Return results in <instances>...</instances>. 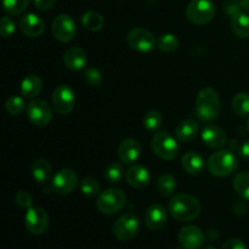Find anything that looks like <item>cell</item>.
Here are the masks:
<instances>
[{"label":"cell","mask_w":249,"mask_h":249,"mask_svg":"<svg viewBox=\"0 0 249 249\" xmlns=\"http://www.w3.org/2000/svg\"><path fill=\"white\" fill-rule=\"evenodd\" d=\"M169 212L178 221H191L201 214V203L189 194H178L169 202Z\"/></svg>","instance_id":"6da1fadb"},{"label":"cell","mask_w":249,"mask_h":249,"mask_svg":"<svg viewBox=\"0 0 249 249\" xmlns=\"http://www.w3.org/2000/svg\"><path fill=\"white\" fill-rule=\"evenodd\" d=\"M196 114L202 122L211 123L220 113V99L218 92L212 88H204L198 92L195 105Z\"/></svg>","instance_id":"7a4b0ae2"},{"label":"cell","mask_w":249,"mask_h":249,"mask_svg":"<svg viewBox=\"0 0 249 249\" xmlns=\"http://www.w3.org/2000/svg\"><path fill=\"white\" fill-rule=\"evenodd\" d=\"M207 165L212 174L218 178H224L236 172L238 167V160L231 151L220 150L209 157Z\"/></svg>","instance_id":"3957f363"},{"label":"cell","mask_w":249,"mask_h":249,"mask_svg":"<svg viewBox=\"0 0 249 249\" xmlns=\"http://www.w3.org/2000/svg\"><path fill=\"white\" fill-rule=\"evenodd\" d=\"M126 203V196L121 189H112L105 190L104 192H100L97 196L96 207L102 214L106 215H112L124 208Z\"/></svg>","instance_id":"277c9868"},{"label":"cell","mask_w":249,"mask_h":249,"mask_svg":"<svg viewBox=\"0 0 249 249\" xmlns=\"http://www.w3.org/2000/svg\"><path fill=\"white\" fill-rule=\"evenodd\" d=\"M151 148L153 153L165 160H172L179 155V143L167 131L156 133L151 140Z\"/></svg>","instance_id":"5b68a950"},{"label":"cell","mask_w":249,"mask_h":249,"mask_svg":"<svg viewBox=\"0 0 249 249\" xmlns=\"http://www.w3.org/2000/svg\"><path fill=\"white\" fill-rule=\"evenodd\" d=\"M215 5L211 0H192L186 7V17L191 23L202 26L215 16Z\"/></svg>","instance_id":"8992f818"},{"label":"cell","mask_w":249,"mask_h":249,"mask_svg":"<svg viewBox=\"0 0 249 249\" xmlns=\"http://www.w3.org/2000/svg\"><path fill=\"white\" fill-rule=\"evenodd\" d=\"M51 105L56 113L67 116L73 111L75 105V96L73 90L68 85L61 84L55 88L51 96Z\"/></svg>","instance_id":"52a82bcc"},{"label":"cell","mask_w":249,"mask_h":249,"mask_svg":"<svg viewBox=\"0 0 249 249\" xmlns=\"http://www.w3.org/2000/svg\"><path fill=\"white\" fill-rule=\"evenodd\" d=\"M139 228L140 223L138 216L131 213H126L116 220L113 225V235L117 240L126 242L133 240L138 235Z\"/></svg>","instance_id":"ba28073f"},{"label":"cell","mask_w":249,"mask_h":249,"mask_svg":"<svg viewBox=\"0 0 249 249\" xmlns=\"http://www.w3.org/2000/svg\"><path fill=\"white\" fill-rule=\"evenodd\" d=\"M49 215L41 207H31L27 209L24 216V225L27 231L32 235H41L49 228Z\"/></svg>","instance_id":"9c48e42d"},{"label":"cell","mask_w":249,"mask_h":249,"mask_svg":"<svg viewBox=\"0 0 249 249\" xmlns=\"http://www.w3.org/2000/svg\"><path fill=\"white\" fill-rule=\"evenodd\" d=\"M29 122L36 126H46L51 122L53 112L45 100L34 99L27 106Z\"/></svg>","instance_id":"30bf717a"},{"label":"cell","mask_w":249,"mask_h":249,"mask_svg":"<svg viewBox=\"0 0 249 249\" xmlns=\"http://www.w3.org/2000/svg\"><path fill=\"white\" fill-rule=\"evenodd\" d=\"M129 46L139 53H150L156 48V38L145 28H134L126 36Z\"/></svg>","instance_id":"8fae6325"},{"label":"cell","mask_w":249,"mask_h":249,"mask_svg":"<svg viewBox=\"0 0 249 249\" xmlns=\"http://www.w3.org/2000/svg\"><path fill=\"white\" fill-rule=\"evenodd\" d=\"M53 36L56 40L61 41V43H67V41L72 40L77 32V27H75V22L73 18L68 15H58L53 22V27H51Z\"/></svg>","instance_id":"7c38bea8"},{"label":"cell","mask_w":249,"mask_h":249,"mask_svg":"<svg viewBox=\"0 0 249 249\" xmlns=\"http://www.w3.org/2000/svg\"><path fill=\"white\" fill-rule=\"evenodd\" d=\"M78 185V177L72 169H61L56 173L53 179V191L60 195H70L75 190Z\"/></svg>","instance_id":"4fadbf2b"},{"label":"cell","mask_w":249,"mask_h":249,"mask_svg":"<svg viewBox=\"0 0 249 249\" xmlns=\"http://www.w3.org/2000/svg\"><path fill=\"white\" fill-rule=\"evenodd\" d=\"M179 242L186 249H199L204 243V235L197 226L186 225L179 231Z\"/></svg>","instance_id":"5bb4252c"},{"label":"cell","mask_w":249,"mask_h":249,"mask_svg":"<svg viewBox=\"0 0 249 249\" xmlns=\"http://www.w3.org/2000/svg\"><path fill=\"white\" fill-rule=\"evenodd\" d=\"M168 220V213L162 204H151L145 213V224L150 230L157 231L165 226Z\"/></svg>","instance_id":"9a60e30c"},{"label":"cell","mask_w":249,"mask_h":249,"mask_svg":"<svg viewBox=\"0 0 249 249\" xmlns=\"http://www.w3.org/2000/svg\"><path fill=\"white\" fill-rule=\"evenodd\" d=\"M19 29L22 33L31 38L40 36L45 31V23L43 18L36 14H27L19 19Z\"/></svg>","instance_id":"2e32d148"},{"label":"cell","mask_w":249,"mask_h":249,"mask_svg":"<svg viewBox=\"0 0 249 249\" xmlns=\"http://www.w3.org/2000/svg\"><path fill=\"white\" fill-rule=\"evenodd\" d=\"M202 140L208 147L211 148H221L226 143V134L224 129L220 126L214 125V124H208L202 129Z\"/></svg>","instance_id":"e0dca14e"},{"label":"cell","mask_w":249,"mask_h":249,"mask_svg":"<svg viewBox=\"0 0 249 249\" xmlns=\"http://www.w3.org/2000/svg\"><path fill=\"white\" fill-rule=\"evenodd\" d=\"M141 146L139 141L134 139H126L122 141L118 146V157L122 163L125 164H133L140 158L141 156Z\"/></svg>","instance_id":"ac0fdd59"},{"label":"cell","mask_w":249,"mask_h":249,"mask_svg":"<svg viewBox=\"0 0 249 249\" xmlns=\"http://www.w3.org/2000/svg\"><path fill=\"white\" fill-rule=\"evenodd\" d=\"M125 179L128 185H130L134 189H143L150 184L151 175L147 168L142 165H133L129 168L125 173Z\"/></svg>","instance_id":"d6986e66"},{"label":"cell","mask_w":249,"mask_h":249,"mask_svg":"<svg viewBox=\"0 0 249 249\" xmlns=\"http://www.w3.org/2000/svg\"><path fill=\"white\" fill-rule=\"evenodd\" d=\"M63 62H65L66 67L68 70L77 72V71L83 70L88 62V56L83 49L78 48V46H72L68 48L65 51L63 55Z\"/></svg>","instance_id":"ffe728a7"},{"label":"cell","mask_w":249,"mask_h":249,"mask_svg":"<svg viewBox=\"0 0 249 249\" xmlns=\"http://www.w3.org/2000/svg\"><path fill=\"white\" fill-rule=\"evenodd\" d=\"M198 123L194 119H185L180 122L175 128V136L181 142H189L192 141L198 134Z\"/></svg>","instance_id":"44dd1931"},{"label":"cell","mask_w":249,"mask_h":249,"mask_svg":"<svg viewBox=\"0 0 249 249\" xmlns=\"http://www.w3.org/2000/svg\"><path fill=\"white\" fill-rule=\"evenodd\" d=\"M43 90V80L36 74H29L21 82V94L26 99H36Z\"/></svg>","instance_id":"7402d4cb"},{"label":"cell","mask_w":249,"mask_h":249,"mask_svg":"<svg viewBox=\"0 0 249 249\" xmlns=\"http://www.w3.org/2000/svg\"><path fill=\"white\" fill-rule=\"evenodd\" d=\"M181 165L190 175H198L204 170V160L197 152H186L181 158Z\"/></svg>","instance_id":"603a6c76"},{"label":"cell","mask_w":249,"mask_h":249,"mask_svg":"<svg viewBox=\"0 0 249 249\" xmlns=\"http://www.w3.org/2000/svg\"><path fill=\"white\" fill-rule=\"evenodd\" d=\"M231 18V28L233 33L238 38L247 39L249 38V15L246 12L240 11L236 15H233Z\"/></svg>","instance_id":"cb8c5ba5"},{"label":"cell","mask_w":249,"mask_h":249,"mask_svg":"<svg viewBox=\"0 0 249 249\" xmlns=\"http://www.w3.org/2000/svg\"><path fill=\"white\" fill-rule=\"evenodd\" d=\"M51 173H53V169L48 160H36L32 164V174L38 184H46L50 180Z\"/></svg>","instance_id":"d4e9b609"},{"label":"cell","mask_w":249,"mask_h":249,"mask_svg":"<svg viewBox=\"0 0 249 249\" xmlns=\"http://www.w3.org/2000/svg\"><path fill=\"white\" fill-rule=\"evenodd\" d=\"M104 17L96 11H88L83 15L82 24L85 29L90 32H97L104 27Z\"/></svg>","instance_id":"484cf974"},{"label":"cell","mask_w":249,"mask_h":249,"mask_svg":"<svg viewBox=\"0 0 249 249\" xmlns=\"http://www.w3.org/2000/svg\"><path fill=\"white\" fill-rule=\"evenodd\" d=\"M157 190L163 197H170L177 190V180L173 175L163 174L157 180Z\"/></svg>","instance_id":"4316f807"},{"label":"cell","mask_w":249,"mask_h":249,"mask_svg":"<svg viewBox=\"0 0 249 249\" xmlns=\"http://www.w3.org/2000/svg\"><path fill=\"white\" fill-rule=\"evenodd\" d=\"M233 189L238 196L249 201V172H241L233 179Z\"/></svg>","instance_id":"83f0119b"},{"label":"cell","mask_w":249,"mask_h":249,"mask_svg":"<svg viewBox=\"0 0 249 249\" xmlns=\"http://www.w3.org/2000/svg\"><path fill=\"white\" fill-rule=\"evenodd\" d=\"M157 48L163 53H174L178 48H179V39L174 36V34H163L158 38L157 40Z\"/></svg>","instance_id":"f1b7e54d"},{"label":"cell","mask_w":249,"mask_h":249,"mask_svg":"<svg viewBox=\"0 0 249 249\" xmlns=\"http://www.w3.org/2000/svg\"><path fill=\"white\" fill-rule=\"evenodd\" d=\"M232 109L236 114L243 117L249 114V94L238 92L232 100Z\"/></svg>","instance_id":"f546056e"},{"label":"cell","mask_w":249,"mask_h":249,"mask_svg":"<svg viewBox=\"0 0 249 249\" xmlns=\"http://www.w3.org/2000/svg\"><path fill=\"white\" fill-rule=\"evenodd\" d=\"M29 4V0H2L4 10L11 16L23 14L27 10Z\"/></svg>","instance_id":"4dcf8cb0"},{"label":"cell","mask_w":249,"mask_h":249,"mask_svg":"<svg viewBox=\"0 0 249 249\" xmlns=\"http://www.w3.org/2000/svg\"><path fill=\"white\" fill-rule=\"evenodd\" d=\"M162 124L163 118L157 111H148L143 117V125L150 131H157L162 126Z\"/></svg>","instance_id":"1f68e13d"},{"label":"cell","mask_w":249,"mask_h":249,"mask_svg":"<svg viewBox=\"0 0 249 249\" xmlns=\"http://www.w3.org/2000/svg\"><path fill=\"white\" fill-rule=\"evenodd\" d=\"M80 191L84 196L94 197L100 195V185L94 178H84L80 182Z\"/></svg>","instance_id":"d6a6232c"},{"label":"cell","mask_w":249,"mask_h":249,"mask_svg":"<svg viewBox=\"0 0 249 249\" xmlns=\"http://www.w3.org/2000/svg\"><path fill=\"white\" fill-rule=\"evenodd\" d=\"M123 167L119 163H112L106 168V172H105V177H106V180L109 184H118L122 178H123Z\"/></svg>","instance_id":"836d02e7"},{"label":"cell","mask_w":249,"mask_h":249,"mask_svg":"<svg viewBox=\"0 0 249 249\" xmlns=\"http://www.w3.org/2000/svg\"><path fill=\"white\" fill-rule=\"evenodd\" d=\"M5 108H6L7 113H10L11 116H19L26 108V104H24L22 97L12 96L7 99L6 104H5Z\"/></svg>","instance_id":"e575fe53"},{"label":"cell","mask_w":249,"mask_h":249,"mask_svg":"<svg viewBox=\"0 0 249 249\" xmlns=\"http://www.w3.org/2000/svg\"><path fill=\"white\" fill-rule=\"evenodd\" d=\"M84 79L87 84L92 88L100 87L102 84V74L97 68H88L84 73Z\"/></svg>","instance_id":"d590c367"},{"label":"cell","mask_w":249,"mask_h":249,"mask_svg":"<svg viewBox=\"0 0 249 249\" xmlns=\"http://www.w3.org/2000/svg\"><path fill=\"white\" fill-rule=\"evenodd\" d=\"M15 29H16L15 22L12 21L10 17H2L1 24H0V33H1V36H4V38H9V36H11L12 34H14Z\"/></svg>","instance_id":"8d00e7d4"},{"label":"cell","mask_w":249,"mask_h":249,"mask_svg":"<svg viewBox=\"0 0 249 249\" xmlns=\"http://www.w3.org/2000/svg\"><path fill=\"white\" fill-rule=\"evenodd\" d=\"M32 195L27 191H18L16 195V202L21 208H31L32 207Z\"/></svg>","instance_id":"74e56055"},{"label":"cell","mask_w":249,"mask_h":249,"mask_svg":"<svg viewBox=\"0 0 249 249\" xmlns=\"http://www.w3.org/2000/svg\"><path fill=\"white\" fill-rule=\"evenodd\" d=\"M241 7H242V5H241V0L240 1H238V0H228V1L225 2L224 9H225V12L229 15V16L232 17L233 15H236L237 12L241 11Z\"/></svg>","instance_id":"f35d334b"},{"label":"cell","mask_w":249,"mask_h":249,"mask_svg":"<svg viewBox=\"0 0 249 249\" xmlns=\"http://www.w3.org/2000/svg\"><path fill=\"white\" fill-rule=\"evenodd\" d=\"M221 249H247V247L240 238H230L224 243Z\"/></svg>","instance_id":"ab89813d"},{"label":"cell","mask_w":249,"mask_h":249,"mask_svg":"<svg viewBox=\"0 0 249 249\" xmlns=\"http://www.w3.org/2000/svg\"><path fill=\"white\" fill-rule=\"evenodd\" d=\"M33 1L36 9L41 10V11L50 10L56 4V0H33Z\"/></svg>","instance_id":"60d3db41"},{"label":"cell","mask_w":249,"mask_h":249,"mask_svg":"<svg viewBox=\"0 0 249 249\" xmlns=\"http://www.w3.org/2000/svg\"><path fill=\"white\" fill-rule=\"evenodd\" d=\"M240 155L243 160H249V140L245 141V142L240 146Z\"/></svg>","instance_id":"b9f144b4"},{"label":"cell","mask_w":249,"mask_h":249,"mask_svg":"<svg viewBox=\"0 0 249 249\" xmlns=\"http://www.w3.org/2000/svg\"><path fill=\"white\" fill-rule=\"evenodd\" d=\"M233 209H235V213L237 214V215H243V214L247 213L248 211L247 204L243 203V202H238V203H236L235 207H233Z\"/></svg>","instance_id":"7bdbcfd3"},{"label":"cell","mask_w":249,"mask_h":249,"mask_svg":"<svg viewBox=\"0 0 249 249\" xmlns=\"http://www.w3.org/2000/svg\"><path fill=\"white\" fill-rule=\"evenodd\" d=\"M241 5H242V9L249 11V0H241Z\"/></svg>","instance_id":"ee69618b"},{"label":"cell","mask_w":249,"mask_h":249,"mask_svg":"<svg viewBox=\"0 0 249 249\" xmlns=\"http://www.w3.org/2000/svg\"><path fill=\"white\" fill-rule=\"evenodd\" d=\"M204 249H215V248H213V247H206Z\"/></svg>","instance_id":"f6af8a7d"},{"label":"cell","mask_w":249,"mask_h":249,"mask_svg":"<svg viewBox=\"0 0 249 249\" xmlns=\"http://www.w3.org/2000/svg\"><path fill=\"white\" fill-rule=\"evenodd\" d=\"M247 128H248V131H249V121H248V124H247Z\"/></svg>","instance_id":"bcb514c9"},{"label":"cell","mask_w":249,"mask_h":249,"mask_svg":"<svg viewBox=\"0 0 249 249\" xmlns=\"http://www.w3.org/2000/svg\"><path fill=\"white\" fill-rule=\"evenodd\" d=\"M178 249H186V248H184V247H182V248H178Z\"/></svg>","instance_id":"7dc6e473"}]
</instances>
